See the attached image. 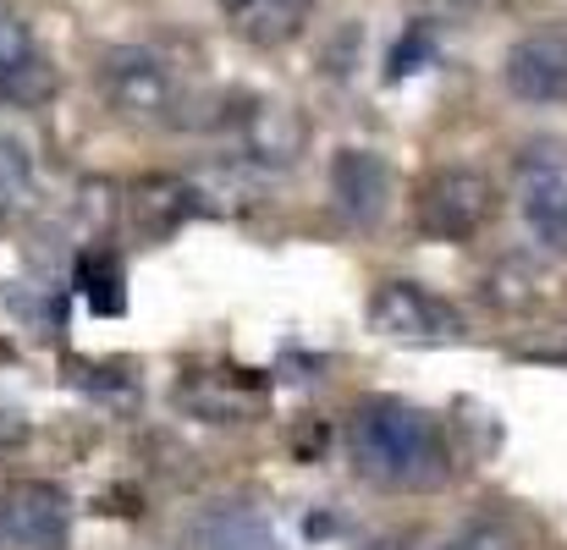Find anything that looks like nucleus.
<instances>
[{
  "label": "nucleus",
  "instance_id": "f257e3e1",
  "mask_svg": "<svg viewBox=\"0 0 567 550\" xmlns=\"http://www.w3.org/2000/svg\"><path fill=\"white\" fill-rule=\"evenodd\" d=\"M348 452H353V468L370 485L396 490V496H424V490H441L452 479L446 429L430 413L391 402V396L364 402L348 418Z\"/></svg>",
  "mask_w": 567,
  "mask_h": 550
},
{
  "label": "nucleus",
  "instance_id": "f03ea898",
  "mask_svg": "<svg viewBox=\"0 0 567 550\" xmlns=\"http://www.w3.org/2000/svg\"><path fill=\"white\" fill-rule=\"evenodd\" d=\"M100 94L122 122L138 127H183L193 116V89L183 66L150 44H116L100 55Z\"/></svg>",
  "mask_w": 567,
  "mask_h": 550
},
{
  "label": "nucleus",
  "instance_id": "7ed1b4c3",
  "mask_svg": "<svg viewBox=\"0 0 567 550\" xmlns=\"http://www.w3.org/2000/svg\"><path fill=\"white\" fill-rule=\"evenodd\" d=\"M370 331L408 347H441L463 342V314L419 281H380L370 292Z\"/></svg>",
  "mask_w": 567,
  "mask_h": 550
},
{
  "label": "nucleus",
  "instance_id": "20e7f679",
  "mask_svg": "<svg viewBox=\"0 0 567 550\" xmlns=\"http://www.w3.org/2000/svg\"><path fill=\"white\" fill-rule=\"evenodd\" d=\"M491 215H496V183L468 166H446L419 187V231L435 242H468L491 226Z\"/></svg>",
  "mask_w": 567,
  "mask_h": 550
},
{
  "label": "nucleus",
  "instance_id": "39448f33",
  "mask_svg": "<svg viewBox=\"0 0 567 550\" xmlns=\"http://www.w3.org/2000/svg\"><path fill=\"white\" fill-rule=\"evenodd\" d=\"M61 89L50 50L33 39V28L0 0V105L6 111H39Z\"/></svg>",
  "mask_w": 567,
  "mask_h": 550
},
{
  "label": "nucleus",
  "instance_id": "423d86ee",
  "mask_svg": "<svg viewBox=\"0 0 567 550\" xmlns=\"http://www.w3.org/2000/svg\"><path fill=\"white\" fill-rule=\"evenodd\" d=\"M0 546L11 550H66L72 546V501L44 485L22 479L0 496Z\"/></svg>",
  "mask_w": 567,
  "mask_h": 550
},
{
  "label": "nucleus",
  "instance_id": "0eeeda50",
  "mask_svg": "<svg viewBox=\"0 0 567 550\" xmlns=\"http://www.w3.org/2000/svg\"><path fill=\"white\" fill-rule=\"evenodd\" d=\"M502 77H507V94L524 105H567V33L535 28V33L513 39Z\"/></svg>",
  "mask_w": 567,
  "mask_h": 550
},
{
  "label": "nucleus",
  "instance_id": "6e6552de",
  "mask_svg": "<svg viewBox=\"0 0 567 550\" xmlns=\"http://www.w3.org/2000/svg\"><path fill=\"white\" fill-rule=\"evenodd\" d=\"M331 198L353 226H375L385 198H391V172L375 149H342L331 160Z\"/></svg>",
  "mask_w": 567,
  "mask_h": 550
},
{
  "label": "nucleus",
  "instance_id": "1a4fd4ad",
  "mask_svg": "<svg viewBox=\"0 0 567 550\" xmlns=\"http://www.w3.org/2000/svg\"><path fill=\"white\" fill-rule=\"evenodd\" d=\"M524 220L546 248H567V166L563 155L524 149Z\"/></svg>",
  "mask_w": 567,
  "mask_h": 550
},
{
  "label": "nucleus",
  "instance_id": "9d476101",
  "mask_svg": "<svg viewBox=\"0 0 567 550\" xmlns=\"http://www.w3.org/2000/svg\"><path fill=\"white\" fill-rule=\"evenodd\" d=\"M315 0H220L226 22L237 39H248L254 50H276L287 39H298V28L309 22Z\"/></svg>",
  "mask_w": 567,
  "mask_h": 550
},
{
  "label": "nucleus",
  "instance_id": "9b49d317",
  "mask_svg": "<svg viewBox=\"0 0 567 550\" xmlns=\"http://www.w3.org/2000/svg\"><path fill=\"white\" fill-rule=\"evenodd\" d=\"M198 546L204 550H281L276 529L265 512L243 507V501H226V507H209L204 523H198Z\"/></svg>",
  "mask_w": 567,
  "mask_h": 550
},
{
  "label": "nucleus",
  "instance_id": "f8f14e48",
  "mask_svg": "<svg viewBox=\"0 0 567 550\" xmlns=\"http://www.w3.org/2000/svg\"><path fill=\"white\" fill-rule=\"evenodd\" d=\"M33 198V155L22 138L0 133V215L6 209H22Z\"/></svg>",
  "mask_w": 567,
  "mask_h": 550
},
{
  "label": "nucleus",
  "instance_id": "ddd939ff",
  "mask_svg": "<svg viewBox=\"0 0 567 550\" xmlns=\"http://www.w3.org/2000/svg\"><path fill=\"white\" fill-rule=\"evenodd\" d=\"M441 550H518V535L507 523H496V518H480V523L457 529Z\"/></svg>",
  "mask_w": 567,
  "mask_h": 550
},
{
  "label": "nucleus",
  "instance_id": "4468645a",
  "mask_svg": "<svg viewBox=\"0 0 567 550\" xmlns=\"http://www.w3.org/2000/svg\"><path fill=\"white\" fill-rule=\"evenodd\" d=\"M430 55V39H424V28L419 33H408L396 50H391V77H408V72H419V61Z\"/></svg>",
  "mask_w": 567,
  "mask_h": 550
},
{
  "label": "nucleus",
  "instance_id": "2eb2a0df",
  "mask_svg": "<svg viewBox=\"0 0 567 550\" xmlns=\"http://www.w3.org/2000/svg\"><path fill=\"white\" fill-rule=\"evenodd\" d=\"M78 281H83V292H94V303H100V309H122V298L111 292V287H116V264H105L100 276L83 264V276H78Z\"/></svg>",
  "mask_w": 567,
  "mask_h": 550
},
{
  "label": "nucleus",
  "instance_id": "dca6fc26",
  "mask_svg": "<svg viewBox=\"0 0 567 550\" xmlns=\"http://www.w3.org/2000/svg\"><path fill=\"white\" fill-rule=\"evenodd\" d=\"M424 6L441 17H485V11H502L507 0H424Z\"/></svg>",
  "mask_w": 567,
  "mask_h": 550
},
{
  "label": "nucleus",
  "instance_id": "f3484780",
  "mask_svg": "<svg viewBox=\"0 0 567 550\" xmlns=\"http://www.w3.org/2000/svg\"><path fill=\"white\" fill-rule=\"evenodd\" d=\"M11 435H17V429H11V424H0V440H11Z\"/></svg>",
  "mask_w": 567,
  "mask_h": 550
}]
</instances>
